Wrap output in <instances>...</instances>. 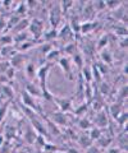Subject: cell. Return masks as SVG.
Returning <instances> with one entry per match:
<instances>
[{
	"mask_svg": "<svg viewBox=\"0 0 128 153\" xmlns=\"http://www.w3.org/2000/svg\"><path fill=\"white\" fill-rule=\"evenodd\" d=\"M50 70H51V64L50 63H45V64H42L40 68H37L36 79L39 80L40 89L47 88V76H49Z\"/></svg>",
	"mask_w": 128,
	"mask_h": 153,
	"instance_id": "cell-1",
	"label": "cell"
},
{
	"mask_svg": "<svg viewBox=\"0 0 128 153\" xmlns=\"http://www.w3.org/2000/svg\"><path fill=\"white\" fill-rule=\"evenodd\" d=\"M45 32V27H44V22L41 19L35 18L34 21H30V26H28V33L32 36L34 40H37L42 37Z\"/></svg>",
	"mask_w": 128,
	"mask_h": 153,
	"instance_id": "cell-2",
	"label": "cell"
},
{
	"mask_svg": "<svg viewBox=\"0 0 128 153\" xmlns=\"http://www.w3.org/2000/svg\"><path fill=\"white\" fill-rule=\"evenodd\" d=\"M53 103L58 106V111H61L64 114L73 111V101L69 97H60V96H54Z\"/></svg>",
	"mask_w": 128,
	"mask_h": 153,
	"instance_id": "cell-3",
	"label": "cell"
},
{
	"mask_svg": "<svg viewBox=\"0 0 128 153\" xmlns=\"http://www.w3.org/2000/svg\"><path fill=\"white\" fill-rule=\"evenodd\" d=\"M58 65L60 66V69L63 70V73L65 74V76L69 80H74V74H73V66H72V61H70V57L67 56H61L60 59L56 61Z\"/></svg>",
	"mask_w": 128,
	"mask_h": 153,
	"instance_id": "cell-4",
	"label": "cell"
},
{
	"mask_svg": "<svg viewBox=\"0 0 128 153\" xmlns=\"http://www.w3.org/2000/svg\"><path fill=\"white\" fill-rule=\"evenodd\" d=\"M47 117H49L56 126H68L69 125V117H68V115L64 114V112H61V111H54V112H51Z\"/></svg>",
	"mask_w": 128,
	"mask_h": 153,
	"instance_id": "cell-5",
	"label": "cell"
},
{
	"mask_svg": "<svg viewBox=\"0 0 128 153\" xmlns=\"http://www.w3.org/2000/svg\"><path fill=\"white\" fill-rule=\"evenodd\" d=\"M94 126L100 128V129H105L109 125V114L105 108L100 110V111L96 112V116L94 119Z\"/></svg>",
	"mask_w": 128,
	"mask_h": 153,
	"instance_id": "cell-6",
	"label": "cell"
},
{
	"mask_svg": "<svg viewBox=\"0 0 128 153\" xmlns=\"http://www.w3.org/2000/svg\"><path fill=\"white\" fill-rule=\"evenodd\" d=\"M9 64H10V66L14 70L25 68V65L27 64V56H26V54H23V52H16V54L10 57Z\"/></svg>",
	"mask_w": 128,
	"mask_h": 153,
	"instance_id": "cell-7",
	"label": "cell"
},
{
	"mask_svg": "<svg viewBox=\"0 0 128 153\" xmlns=\"http://www.w3.org/2000/svg\"><path fill=\"white\" fill-rule=\"evenodd\" d=\"M61 16H63V13H61L59 5L53 7L50 9V12H49V22H50V25H51L53 28H56L59 26V23L61 21Z\"/></svg>",
	"mask_w": 128,
	"mask_h": 153,
	"instance_id": "cell-8",
	"label": "cell"
},
{
	"mask_svg": "<svg viewBox=\"0 0 128 153\" xmlns=\"http://www.w3.org/2000/svg\"><path fill=\"white\" fill-rule=\"evenodd\" d=\"M41 41H37V40H34V38H31V40H27L25 42H22L19 45H16V51L17 52H25V51H28L32 47H35L37 45H40Z\"/></svg>",
	"mask_w": 128,
	"mask_h": 153,
	"instance_id": "cell-9",
	"label": "cell"
},
{
	"mask_svg": "<svg viewBox=\"0 0 128 153\" xmlns=\"http://www.w3.org/2000/svg\"><path fill=\"white\" fill-rule=\"evenodd\" d=\"M42 119H44V120L46 121V124H45V125H46V129H47V133H49V137H50V135L59 137L60 134H61L60 128H59V126H56L55 124H54L53 121H51V120H50V119L47 117V116H44Z\"/></svg>",
	"mask_w": 128,
	"mask_h": 153,
	"instance_id": "cell-10",
	"label": "cell"
},
{
	"mask_svg": "<svg viewBox=\"0 0 128 153\" xmlns=\"http://www.w3.org/2000/svg\"><path fill=\"white\" fill-rule=\"evenodd\" d=\"M112 143H113V138L110 135H104L103 134L96 142H94V144L99 149H106V148H110Z\"/></svg>",
	"mask_w": 128,
	"mask_h": 153,
	"instance_id": "cell-11",
	"label": "cell"
},
{
	"mask_svg": "<svg viewBox=\"0 0 128 153\" xmlns=\"http://www.w3.org/2000/svg\"><path fill=\"white\" fill-rule=\"evenodd\" d=\"M25 91L30 96H32L34 98H40L41 97V89L39 87V84H35L34 82H28L26 84Z\"/></svg>",
	"mask_w": 128,
	"mask_h": 153,
	"instance_id": "cell-12",
	"label": "cell"
},
{
	"mask_svg": "<svg viewBox=\"0 0 128 153\" xmlns=\"http://www.w3.org/2000/svg\"><path fill=\"white\" fill-rule=\"evenodd\" d=\"M124 107H123V103L122 102H114V103H112L110 105V108H109V116H112L113 119H114V120H117L118 119V116H119V115L124 111V110H123Z\"/></svg>",
	"mask_w": 128,
	"mask_h": 153,
	"instance_id": "cell-13",
	"label": "cell"
},
{
	"mask_svg": "<svg viewBox=\"0 0 128 153\" xmlns=\"http://www.w3.org/2000/svg\"><path fill=\"white\" fill-rule=\"evenodd\" d=\"M28 26H30V19L22 18L21 21L12 28V32L14 33V35H17V33H19V32H25V31L28 30Z\"/></svg>",
	"mask_w": 128,
	"mask_h": 153,
	"instance_id": "cell-14",
	"label": "cell"
},
{
	"mask_svg": "<svg viewBox=\"0 0 128 153\" xmlns=\"http://www.w3.org/2000/svg\"><path fill=\"white\" fill-rule=\"evenodd\" d=\"M36 65L34 61H28V63L25 65V73H26V76L30 79V82H32L35 78H36Z\"/></svg>",
	"mask_w": 128,
	"mask_h": 153,
	"instance_id": "cell-15",
	"label": "cell"
},
{
	"mask_svg": "<svg viewBox=\"0 0 128 153\" xmlns=\"http://www.w3.org/2000/svg\"><path fill=\"white\" fill-rule=\"evenodd\" d=\"M61 57V50L59 49H51L49 52H47V55L45 56V60L46 63H53V61H58L59 59Z\"/></svg>",
	"mask_w": 128,
	"mask_h": 153,
	"instance_id": "cell-16",
	"label": "cell"
},
{
	"mask_svg": "<svg viewBox=\"0 0 128 153\" xmlns=\"http://www.w3.org/2000/svg\"><path fill=\"white\" fill-rule=\"evenodd\" d=\"M12 37H13V44H16V45H19V44H22V42H25L27 40H31V35L28 33V31L19 32V33H17V35H14Z\"/></svg>",
	"mask_w": 128,
	"mask_h": 153,
	"instance_id": "cell-17",
	"label": "cell"
},
{
	"mask_svg": "<svg viewBox=\"0 0 128 153\" xmlns=\"http://www.w3.org/2000/svg\"><path fill=\"white\" fill-rule=\"evenodd\" d=\"M70 61H73V64L77 66V69L81 71V69L85 66V57L83 55L81 54V52H76L74 55H72V59H70Z\"/></svg>",
	"mask_w": 128,
	"mask_h": 153,
	"instance_id": "cell-18",
	"label": "cell"
},
{
	"mask_svg": "<svg viewBox=\"0 0 128 153\" xmlns=\"http://www.w3.org/2000/svg\"><path fill=\"white\" fill-rule=\"evenodd\" d=\"M77 125H78V128L81 129V130H87V131H88L90 129L94 126V123H92V120H90L88 117L83 116V117H79Z\"/></svg>",
	"mask_w": 128,
	"mask_h": 153,
	"instance_id": "cell-19",
	"label": "cell"
},
{
	"mask_svg": "<svg viewBox=\"0 0 128 153\" xmlns=\"http://www.w3.org/2000/svg\"><path fill=\"white\" fill-rule=\"evenodd\" d=\"M81 76H82V80L83 83H88L91 84L92 83V71L90 66H83L81 69Z\"/></svg>",
	"mask_w": 128,
	"mask_h": 153,
	"instance_id": "cell-20",
	"label": "cell"
},
{
	"mask_svg": "<svg viewBox=\"0 0 128 153\" xmlns=\"http://www.w3.org/2000/svg\"><path fill=\"white\" fill-rule=\"evenodd\" d=\"M42 38H44V42L50 44V41L58 38V30H56V28H50L49 31H45L44 35H42Z\"/></svg>",
	"mask_w": 128,
	"mask_h": 153,
	"instance_id": "cell-21",
	"label": "cell"
},
{
	"mask_svg": "<svg viewBox=\"0 0 128 153\" xmlns=\"http://www.w3.org/2000/svg\"><path fill=\"white\" fill-rule=\"evenodd\" d=\"M88 105H90V102H83V103H81L78 107L73 108V114L76 115V116H78V117L86 116V112H87V110H88Z\"/></svg>",
	"mask_w": 128,
	"mask_h": 153,
	"instance_id": "cell-22",
	"label": "cell"
},
{
	"mask_svg": "<svg viewBox=\"0 0 128 153\" xmlns=\"http://www.w3.org/2000/svg\"><path fill=\"white\" fill-rule=\"evenodd\" d=\"M104 134V131H103V129H100V128H96V126H92L91 129L88 130V134L87 135L90 137V139H91L92 142H96L99 138H100L101 135Z\"/></svg>",
	"mask_w": 128,
	"mask_h": 153,
	"instance_id": "cell-23",
	"label": "cell"
},
{
	"mask_svg": "<svg viewBox=\"0 0 128 153\" xmlns=\"http://www.w3.org/2000/svg\"><path fill=\"white\" fill-rule=\"evenodd\" d=\"M95 28V23L91 21H86V22H82L79 25V33L82 35H86V33H90Z\"/></svg>",
	"mask_w": 128,
	"mask_h": 153,
	"instance_id": "cell-24",
	"label": "cell"
},
{
	"mask_svg": "<svg viewBox=\"0 0 128 153\" xmlns=\"http://www.w3.org/2000/svg\"><path fill=\"white\" fill-rule=\"evenodd\" d=\"M16 49H14V46L10 45V46H3L1 49H0V55L4 59V57H12L14 54H16Z\"/></svg>",
	"mask_w": 128,
	"mask_h": 153,
	"instance_id": "cell-25",
	"label": "cell"
},
{
	"mask_svg": "<svg viewBox=\"0 0 128 153\" xmlns=\"http://www.w3.org/2000/svg\"><path fill=\"white\" fill-rule=\"evenodd\" d=\"M36 137H37V134H36V131L32 129V126L30 125L27 128V130H26V133H25V139L27 140V143H30V144H32V143H35V140H36Z\"/></svg>",
	"mask_w": 128,
	"mask_h": 153,
	"instance_id": "cell-26",
	"label": "cell"
},
{
	"mask_svg": "<svg viewBox=\"0 0 128 153\" xmlns=\"http://www.w3.org/2000/svg\"><path fill=\"white\" fill-rule=\"evenodd\" d=\"M77 142H78L79 147L85 148V149H87L88 147H91V146L94 144V142L90 139V137H88V135H81L79 138H77Z\"/></svg>",
	"mask_w": 128,
	"mask_h": 153,
	"instance_id": "cell-27",
	"label": "cell"
},
{
	"mask_svg": "<svg viewBox=\"0 0 128 153\" xmlns=\"http://www.w3.org/2000/svg\"><path fill=\"white\" fill-rule=\"evenodd\" d=\"M1 93L4 94V97H7V101H12V98L14 97V91L10 85H8V84L1 85Z\"/></svg>",
	"mask_w": 128,
	"mask_h": 153,
	"instance_id": "cell-28",
	"label": "cell"
},
{
	"mask_svg": "<svg viewBox=\"0 0 128 153\" xmlns=\"http://www.w3.org/2000/svg\"><path fill=\"white\" fill-rule=\"evenodd\" d=\"M70 35H72V31H70V27H69L68 23L64 25L60 30H58V37L61 38V40H65V38L69 37Z\"/></svg>",
	"mask_w": 128,
	"mask_h": 153,
	"instance_id": "cell-29",
	"label": "cell"
},
{
	"mask_svg": "<svg viewBox=\"0 0 128 153\" xmlns=\"http://www.w3.org/2000/svg\"><path fill=\"white\" fill-rule=\"evenodd\" d=\"M63 51H64V54H67V55H69V56L74 55L76 52H78L77 44H76V42H70V44H67V45L64 46Z\"/></svg>",
	"mask_w": 128,
	"mask_h": 153,
	"instance_id": "cell-30",
	"label": "cell"
},
{
	"mask_svg": "<svg viewBox=\"0 0 128 153\" xmlns=\"http://www.w3.org/2000/svg\"><path fill=\"white\" fill-rule=\"evenodd\" d=\"M9 106H10V101H5L3 105H0V125L3 124L4 119L7 117V114H8Z\"/></svg>",
	"mask_w": 128,
	"mask_h": 153,
	"instance_id": "cell-31",
	"label": "cell"
},
{
	"mask_svg": "<svg viewBox=\"0 0 128 153\" xmlns=\"http://www.w3.org/2000/svg\"><path fill=\"white\" fill-rule=\"evenodd\" d=\"M101 60H103V64L105 65H112L113 63V56H112V52L109 50H103L101 51Z\"/></svg>",
	"mask_w": 128,
	"mask_h": 153,
	"instance_id": "cell-32",
	"label": "cell"
},
{
	"mask_svg": "<svg viewBox=\"0 0 128 153\" xmlns=\"http://www.w3.org/2000/svg\"><path fill=\"white\" fill-rule=\"evenodd\" d=\"M59 4H60L59 8H60L61 13H63V16L65 13H68L69 9H72L74 7V1H69V0H67V1H60Z\"/></svg>",
	"mask_w": 128,
	"mask_h": 153,
	"instance_id": "cell-33",
	"label": "cell"
},
{
	"mask_svg": "<svg viewBox=\"0 0 128 153\" xmlns=\"http://www.w3.org/2000/svg\"><path fill=\"white\" fill-rule=\"evenodd\" d=\"M51 49H54L53 45H51V44H47V42H46V44H45V42H42L41 45H39V52H40L42 56H46L47 52H49Z\"/></svg>",
	"mask_w": 128,
	"mask_h": 153,
	"instance_id": "cell-34",
	"label": "cell"
},
{
	"mask_svg": "<svg viewBox=\"0 0 128 153\" xmlns=\"http://www.w3.org/2000/svg\"><path fill=\"white\" fill-rule=\"evenodd\" d=\"M91 71H92V80H95L96 83H100L101 80H103V74L99 71L97 66L96 65H92Z\"/></svg>",
	"mask_w": 128,
	"mask_h": 153,
	"instance_id": "cell-35",
	"label": "cell"
},
{
	"mask_svg": "<svg viewBox=\"0 0 128 153\" xmlns=\"http://www.w3.org/2000/svg\"><path fill=\"white\" fill-rule=\"evenodd\" d=\"M13 44V37L12 35H3L0 36V46H10Z\"/></svg>",
	"mask_w": 128,
	"mask_h": 153,
	"instance_id": "cell-36",
	"label": "cell"
},
{
	"mask_svg": "<svg viewBox=\"0 0 128 153\" xmlns=\"http://www.w3.org/2000/svg\"><path fill=\"white\" fill-rule=\"evenodd\" d=\"M127 117H128V115H127V112L126 111H123L119 116H118V119H117V123H118V125L119 126H122V128H124L126 126V124H127Z\"/></svg>",
	"mask_w": 128,
	"mask_h": 153,
	"instance_id": "cell-37",
	"label": "cell"
},
{
	"mask_svg": "<svg viewBox=\"0 0 128 153\" xmlns=\"http://www.w3.org/2000/svg\"><path fill=\"white\" fill-rule=\"evenodd\" d=\"M21 17H18V16H12L10 18H9V21L7 22V26H8V28H13L14 26H16L17 25V23L18 22H19L21 21Z\"/></svg>",
	"mask_w": 128,
	"mask_h": 153,
	"instance_id": "cell-38",
	"label": "cell"
},
{
	"mask_svg": "<svg viewBox=\"0 0 128 153\" xmlns=\"http://www.w3.org/2000/svg\"><path fill=\"white\" fill-rule=\"evenodd\" d=\"M121 4H123L122 1H112V0H108L105 1V8H109V9H118L121 7Z\"/></svg>",
	"mask_w": 128,
	"mask_h": 153,
	"instance_id": "cell-39",
	"label": "cell"
},
{
	"mask_svg": "<svg viewBox=\"0 0 128 153\" xmlns=\"http://www.w3.org/2000/svg\"><path fill=\"white\" fill-rule=\"evenodd\" d=\"M10 68V64H9V61L5 60V61H0V73L4 74L5 71Z\"/></svg>",
	"mask_w": 128,
	"mask_h": 153,
	"instance_id": "cell-40",
	"label": "cell"
},
{
	"mask_svg": "<svg viewBox=\"0 0 128 153\" xmlns=\"http://www.w3.org/2000/svg\"><path fill=\"white\" fill-rule=\"evenodd\" d=\"M106 45H108V37L103 36L100 40H99V42H97V49H104Z\"/></svg>",
	"mask_w": 128,
	"mask_h": 153,
	"instance_id": "cell-41",
	"label": "cell"
},
{
	"mask_svg": "<svg viewBox=\"0 0 128 153\" xmlns=\"http://www.w3.org/2000/svg\"><path fill=\"white\" fill-rule=\"evenodd\" d=\"M92 4H94L92 8L96 9V10H103V9H105V1H94Z\"/></svg>",
	"mask_w": 128,
	"mask_h": 153,
	"instance_id": "cell-42",
	"label": "cell"
},
{
	"mask_svg": "<svg viewBox=\"0 0 128 153\" xmlns=\"http://www.w3.org/2000/svg\"><path fill=\"white\" fill-rule=\"evenodd\" d=\"M4 75L8 76V79H13V78H14V75H16V70H14L12 66H10V68H9V69L5 71V73H4Z\"/></svg>",
	"mask_w": 128,
	"mask_h": 153,
	"instance_id": "cell-43",
	"label": "cell"
},
{
	"mask_svg": "<svg viewBox=\"0 0 128 153\" xmlns=\"http://www.w3.org/2000/svg\"><path fill=\"white\" fill-rule=\"evenodd\" d=\"M86 153H101V149H99L96 146L92 144L91 147H88L86 149Z\"/></svg>",
	"mask_w": 128,
	"mask_h": 153,
	"instance_id": "cell-44",
	"label": "cell"
},
{
	"mask_svg": "<svg viewBox=\"0 0 128 153\" xmlns=\"http://www.w3.org/2000/svg\"><path fill=\"white\" fill-rule=\"evenodd\" d=\"M25 4H26V7H27L28 9H34V8L37 7L39 1H25Z\"/></svg>",
	"mask_w": 128,
	"mask_h": 153,
	"instance_id": "cell-45",
	"label": "cell"
},
{
	"mask_svg": "<svg viewBox=\"0 0 128 153\" xmlns=\"http://www.w3.org/2000/svg\"><path fill=\"white\" fill-rule=\"evenodd\" d=\"M106 153H119V148L118 147H112V148H108Z\"/></svg>",
	"mask_w": 128,
	"mask_h": 153,
	"instance_id": "cell-46",
	"label": "cell"
},
{
	"mask_svg": "<svg viewBox=\"0 0 128 153\" xmlns=\"http://www.w3.org/2000/svg\"><path fill=\"white\" fill-rule=\"evenodd\" d=\"M5 25H7V22L4 21L3 18H0V31H3V30H4V27H5Z\"/></svg>",
	"mask_w": 128,
	"mask_h": 153,
	"instance_id": "cell-47",
	"label": "cell"
},
{
	"mask_svg": "<svg viewBox=\"0 0 128 153\" xmlns=\"http://www.w3.org/2000/svg\"><path fill=\"white\" fill-rule=\"evenodd\" d=\"M4 143H5V139H4V137L0 134V148H1L4 146Z\"/></svg>",
	"mask_w": 128,
	"mask_h": 153,
	"instance_id": "cell-48",
	"label": "cell"
},
{
	"mask_svg": "<svg viewBox=\"0 0 128 153\" xmlns=\"http://www.w3.org/2000/svg\"><path fill=\"white\" fill-rule=\"evenodd\" d=\"M68 153H79L77 149H74V148H70V149H68Z\"/></svg>",
	"mask_w": 128,
	"mask_h": 153,
	"instance_id": "cell-49",
	"label": "cell"
},
{
	"mask_svg": "<svg viewBox=\"0 0 128 153\" xmlns=\"http://www.w3.org/2000/svg\"><path fill=\"white\" fill-rule=\"evenodd\" d=\"M0 61H3V57H1V55H0Z\"/></svg>",
	"mask_w": 128,
	"mask_h": 153,
	"instance_id": "cell-50",
	"label": "cell"
},
{
	"mask_svg": "<svg viewBox=\"0 0 128 153\" xmlns=\"http://www.w3.org/2000/svg\"><path fill=\"white\" fill-rule=\"evenodd\" d=\"M54 153H63V152H59V151H58V152H54Z\"/></svg>",
	"mask_w": 128,
	"mask_h": 153,
	"instance_id": "cell-51",
	"label": "cell"
}]
</instances>
